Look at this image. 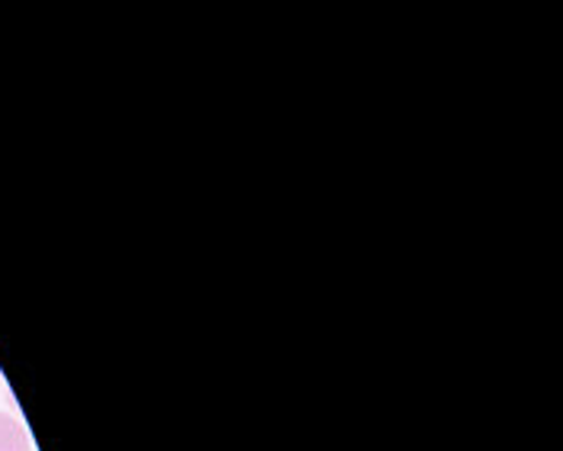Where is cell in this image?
<instances>
[{"label":"cell","mask_w":563,"mask_h":451,"mask_svg":"<svg viewBox=\"0 0 563 451\" xmlns=\"http://www.w3.org/2000/svg\"><path fill=\"white\" fill-rule=\"evenodd\" d=\"M0 451H30V436L10 413H0Z\"/></svg>","instance_id":"cell-1"}]
</instances>
